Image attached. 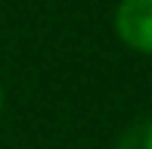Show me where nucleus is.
Here are the masks:
<instances>
[{
    "label": "nucleus",
    "instance_id": "3",
    "mask_svg": "<svg viewBox=\"0 0 152 149\" xmlns=\"http://www.w3.org/2000/svg\"><path fill=\"white\" fill-rule=\"evenodd\" d=\"M3 106H6V90H3V84H0V115H3Z\"/></svg>",
    "mask_w": 152,
    "mask_h": 149
},
{
    "label": "nucleus",
    "instance_id": "1",
    "mask_svg": "<svg viewBox=\"0 0 152 149\" xmlns=\"http://www.w3.org/2000/svg\"><path fill=\"white\" fill-rule=\"evenodd\" d=\"M112 31L121 47L152 59V0H118L112 12Z\"/></svg>",
    "mask_w": 152,
    "mask_h": 149
},
{
    "label": "nucleus",
    "instance_id": "2",
    "mask_svg": "<svg viewBox=\"0 0 152 149\" xmlns=\"http://www.w3.org/2000/svg\"><path fill=\"white\" fill-rule=\"evenodd\" d=\"M118 149H152V118H140L118 137Z\"/></svg>",
    "mask_w": 152,
    "mask_h": 149
}]
</instances>
